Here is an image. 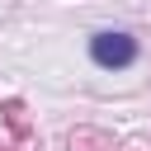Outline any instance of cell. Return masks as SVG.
Wrapping results in <instances>:
<instances>
[{
	"label": "cell",
	"mask_w": 151,
	"mask_h": 151,
	"mask_svg": "<svg viewBox=\"0 0 151 151\" xmlns=\"http://www.w3.org/2000/svg\"><path fill=\"white\" fill-rule=\"evenodd\" d=\"M90 52H94L99 66H113V71L137 61V42H132V33H94Z\"/></svg>",
	"instance_id": "1"
},
{
	"label": "cell",
	"mask_w": 151,
	"mask_h": 151,
	"mask_svg": "<svg viewBox=\"0 0 151 151\" xmlns=\"http://www.w3.org/2000/svg\"><path fill=\"white\" fill-rule=\"evenodd\" d=\"M0 113H5V127H9L14 137H28V132H33V123H28V104H24V99H5Z\"/></svg>",
	"instance_id": "3"
},
{
	"label": "cell",
	"mask_w": 151,
	"mask_h": 151,
	"mask_svg": "<svg viewBox=\"0 0 151 151\" xmlns=\"http://www.w3.org/2000/svg\"><path fill=\"white\" fill-rule=\"evenodd\" d=\"M113 146L118 142L104 127H71V137H66V151H113Z\"/></svg>",
	"instance_id": "2"
}]
</instances>
